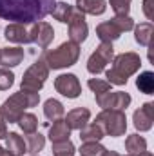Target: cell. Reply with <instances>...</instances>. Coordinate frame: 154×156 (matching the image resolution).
<instances>
[{
	"label": "cell",
	"mask_w": 154,
	"mask_h": 156,
	"mask_svg": "<svg viewBox=\"0 0 154 156\" xmlns=\"http://www.w3.org/2000/svg\"><path fill=\"white\" fill-rule=\"evenodd\" d=\"M87 85H89V89L94 93V96L111 91V83H109L107 80H100V78H91V80L87 82Z\"/></svg>",
	"instance_id": "cell-30"
},
{
	"label": "cell",
	"mask_w": 154,
	"mask_h": 156,
	"mask_svg": "<svg viewBox=\"0 0 154 156\" xmlns=\"http://www.w3.org/2000/svg\"><path fill=\"white\" fill-rule=\"evenodd\" d=\"M140 67H142L140 55L127 51V53H121L113 58V67L107 69L105 78L111 85H125L129 78L140 71Z\"/></svg>",
	"instance_id": "cell-2"
},
{
	"label": "cell",
	"mask_w": 154,
	"mask_h": 156,
	"mask_svg": "<svg viewBox=\"0 0 154 156\" xmlns=\"http://www.w3.org/2000/svg\"><path fill=\"white\" fill-rule=\"evenodd\" d=\"M131 2H132V0H109L113 11L116 13V16H125V15H129Z\"/></svg>",
	"instance_id": "cell-31"
},
{
	"label": "cell",
	"mask_w": 154,
	"mask_h": 156,
	"mask_svg": "<svg viewBox=\"0 0 154 156\" xmlns=\"http://www.w3.org/2000/svg\"><path fill=\"white\" fill-rule=\"evenodd\" d=\"M138 156H152V154H151L149 151H143V153H140V154H138Z\"/></svg>",
	"instance_id": "cell-37"
},
{
	"label": "cell",
	"mask_w": 154,
	"mask_h": 156,
	"mask_svg": "<svg viewBox=\"0 0 154 156\" xmlns=\"http://www.w3.org/2000/svg\"><path fill=\"white\" fill-rule=\"evenodd\" d=\"M154 35V27L151 22H142L140 26L134 27V40L140 45H149Z\"/></svg>",
	"instance_id": "cell-22"
},
{
	"label": "cell",
	"mask_w": 154,
	"mask_h": 156,
	"mask_svg": "<svg viewBox=\"0 0 154 156\" xmlns=\"http://www.w3.org/2000/svg\"><path fill=\"white\" fill-rule=\"evenodd\" d=\"M152 5H154V0H143V13H145L147 20H152V18H154Z\"/></svg>",
	"instance_id": "cell-33"
},
{
	"label": "cell",
	"mask_w": 154,
	"mask_h": 156,
	"mask_svg": "<svg viewBox=\"0 0 154 156\" xmlns=\"http://www.w3.org/2000/svg\"><path fill=\"white\" fill-rule=\"evenodd\" d=\"M76 9L83 15H103L107 9L105 0H76Z\"/></svg>",
	"instance_id": "cell-17"
},
{
	"label": "cell",
	"mask_w": 154,
	"mask_h": 156,
	"mask_svg": "<svg viewBox=\"0 0 154 156\" xmlns=\"http://www.w3.org/2000/svg\"><path fill=\"white\" fill-rule=\"evenodd\" d=\"M105 151L107 149L100 142H85V144H82L78 153H80V156H103Z\"/></svg>",
	"instance_id": "cell-29"
},
{
	"label": "cell",
	"mask_w": 154,
	"mask_h": 156,
	"mask_svg": "<svg viewBox=\"0 0 154 156\" xmlns=\"http://www.w3.org/2000/svg\"><path fill=\"white\" fill-rule=\"evenodd\" d=\"M16 123L20 125V129H22L26 134H31V133H35L37 127H38V118L35 116L33 113H24L22 116L18 118Z\"/></svg>",
	"instance_id": "cell-28"
},
{
	"label": "cell",
	"mask_w": 154,
	"mask_h": 156,
	"mask_svg": "<svg viewBox=\"0 0 154 156\" xmlns=\"http://www.w3.org/2000/svg\"><path fill=\"white\" fill-rule=\"evenodd\" d=\"M7 136V127H5V120H4V116L0 115V140L2 138H5Z\"/></svg>",
	"instance_id": "cell-34"
},
{
	"label": "cell",
	"mask_w": 154,
	"mask_h": 156,
	"mask_svg": "<svg viewBox=\"0 0 154 156\" xmlns=\"http://www.w3.org/2000/svg\"><path fill=\"white\" fill-rule=\"evenodd\" d=\"M69 136H71V129L67 127L65 120H62V118L53 122V125L49 127V140H51V144L69 140Z\"/></svg>",
	"instance_id": "cell-19"
},
{
	"label": "cell",
	"mask_w": 154,
	"mask_h": 156,
	"mask_svg": "<svg viewBox=\"0 0 154 156\" xmlns=\"http://www.w3.org/2000/svg\"><path fill=\"white\" fill-rule=\"evenodd\" d=\"M136 87L143 94H152L154 93V73L152 71H143L136 78Z\"/></svg>",
	"instance_id": "cell-25"
},
{
	"label": "cell",
	"mask_w": 154,
	"mask_h": 156,
	"mask_svg": "<svg viewBox=\"0 0 154 156\" xmlns=\"http://www.w3.org/2000/svg\"><path fill=\"white\" fill-rule=\"evenodd\" d=\"M134 29V20L125 15V16H114L107 22H102L96 26V37L102 40V42H107V44H113L114 40H118L121 37V33L125 31H131Z\"/></svg>",
	"instance_id": "cell-4"
},
{
	"label": "cell",
	"mask_w": 154,
	"mask_h": 156,
	"mask_svg": "<svg viewBox=\"0 0 154 156\" xmlns=\"http://www.w3.org/2000/svg\"><path fill=\"white\" fill-rule=\"evenodd\" d=\"M4 38L13 44H31L29 42V29H26L24 24H16L11 22L5 29H4Z\"/></svg>",
	"instance_id": "cell-14"
},
{
	"label": "cell",
	"mask_w": 154,
	"mask_h": 156,
	"mask_svg": "<svg viewBox=\"0 0 154 156\" xmlns=\"http://www.w3.org/2000/svg\"><path fill=\"white\" fill-rule=\"evenodd\" d=\"M78 56H80V45L69 40L60 44L56 49L44 51L40 58L45 62V66L51 71V69H64V67L75 66L78 62Z\"/></svg>",
	"instance_id": "cell-3"
},
{
	"label": "cell",
	"mask_w": 154,
	"mask_h": 156,
	"mask_svg": "<svg viewBox=\"0 0 154 156\" xmlns=\"http://www.w3.org/2000/svg\"><path fill=\"white\" fill-rule=\"evenodd\" d=\"M51 151H53V156H75V153H76V149H75L71 140L51 144Z\"/></svg>",
	"instance_id": "cell-27"
},
{
	"label": "cell",
	"mask_w": 154,
	"mask_h": 156,
	"mask_svg": "<svg viewBox=\"0 0 154 156\" xmlns=\"http://www.w3.org/2000/svg\"><path fill=\"white\" fill-rule=\"evenodd\" d=\"M47 76H49V67L45 66V62L42 58H38L24 73L22 83H20V91H24V93H38L40 89L44 87Z\"/></svg>",
	"instance_id": "cell-6"
},
{
	"label": "cell",
	"mask_w": 154,
	"mask_h": 156,
	"mask_svg": "<svg viewBox=\"0 0 154 156\" xmlns=\"http://www.w3.org/2000/svg\"><path fill=\"white\" fill-rule=\"evenodd\" d=\"M5 149L13 156H24V153H27L26 140L18 133H7V136H5Z\"/></svg>",
	"instance_id": "cell-18"
},
{
	"label": "cell",
	"mask_w": 154,
	"mask_h": 156,
	"mask_svg": "<svg viewBox=\"0 0 154 156\" xmlns=\"http://www.w3.org/2000/svg\"><path fill=\"white\" fill-rule=\"evenodd\" d=\"M54 89H56V93H60L62 96L71 98V100L78 98L80 93H82V85L78 82L76 75H71V73L56 76V80H54Z\"/></svg>",
	"instance_id": "cell-11"
},
{
	"label": "cell",
	"mask_w": 154,
	"mask_h": 156,
	"mask_svg": "<svg viewBox=\"0 0 154 156\" xmlns=\"http://www.w3.org/2000/svg\"><path fill=\"white\" fill-rule=\"evenodd\" d=\"M27 107H29V102H27L26 93L18 91V93L11 94V96L2 104V107H0V115L4 116L5 122H9V123H16L18 118L26 113Z\"/></svg>",
	"instance_id": "cell-7"
},
{
	"label": "cell",
	"mask_w": 154,
	"mask_h": 156,
	"mask_svg": "<svg viewBox=\"0 0 154 156\" xmlns=\"http://www.w3.org/2000/svg\"><path fill=\"white\" fill-rule=\"evenodd\" d=\"M44 145H45V136H42L40 133H31V134H27V138H26V147H27V153H31V154H38L40 151L44 149Z\"/></svg>",
	"instance_id": "cell-26"
},
{
	"label": "cell",
	"mask_w": 154,
	"mask_h": 156,
	"mask_svg": "<svg viewBox=\"0 0 154 156\" xmlns=\"http://www.w3.org/2000/svg\"><path fill=\"white\" fill-rule=\"evenodd\" d=\"M96 123L103 129V133L107 136H123L127 131V116L123 111H116V109H103L98 116H96Z\"/></svg>",
	"instance_id": "cell-5"
},
{
	"label": "cell",
	"mask_w": 154,
	"mask_h": 156,
	"mask_svg": "<svg viewBox=\"0 0 154 156\" xmlns=\"http://www.w3.org/2000/svg\"><path fill=\"white\" fill-rule=\"evenodd\" d=\"M64 113H65V109H64L62 102H58L56 98H49V100H45V104H44V115H45L47 120L56 122V120L64 118Z\"/></svg>",
	"instance_id": "cell-21"
},
{
	"label": "cell",
	"mask_w": 154,
	"mask_h": 156,
	"mask_svg": "<svg viewBox=\"0 0 154 156\" xmlns=\"http://www.w3.org/2000/svg\"><path fill=\"white\" fill-rule=\"evenodd\" d=\"M56 0H0V18L16 24H35L51 15Z\"/></svg>",
	"instance_id": "cell-1"
},
{
	"label": "cell",
	"mask_w": 154,
	"mask_h": 156,
	"mask_svg": "<svg viewBox=\"0 0 154 156\" xmlns=\"http://www.w3.org/2000/svg\"><path fill=\"white\" fill-rule=\"evenodd\" d=\"M125 149L129 151V154H140L147 151V140L140 134H129L125 140Z\"/></svg>",
	"instance_id": "cell-23"
},
{
	"label": "cell",
	"mask_w": 154,
	"mask_h": 156,
	"mask_svg": "<svg viewBox=\"0 0 154 156\" xmlns=\"http://www.w3.org/2000/svg\"><path fill=\"white\" fill-rule=\"evenodd\" d=\"M73 11L75 9H73L71 4H67V2H56L54 7H53V11H51V15H53L54 20H58L62 24H67L69 18H71V15H73Z\"/></svg>",
	"instance_id": "cell-24"
},
{
	"label": "cell",
	"mask_w": 154,
	"mask_h": 156,
	"mask_svg": "<svg viewBox=\"0 0 154 156\" xmlns=\"http://www.w3.org/2000/svg\"><path fill=\"white\" fill-rule=\"evenodd\" d=\"M103 156H120V154H118L116 151H105V154Z\"/></svg>",
	"instance_id": "cell-36"
},
{
	"label": "cell",
	"mask_w": 154,
	"mask_h": 156,
	"mask_svg": "<svg viewBox=\"0 0 154 156\" xmlns=\"http://www.w3.org/2000/svg\"><path fill=\"white\" fill-rule=\"evenodd\" d=\"M103 136H105V133H103V129L96 122L87 123L85 127L80 129V140H82V144H85V142H100Z\"/></svg>",
	"instance_id": "cell-20"
},
{
	"label": "cell",
	"mask_w": 154,
	"mask_h": 156,
	"mask_svg": "<svg viewBox=\"0 0 154 156\" xmlns=\"http://www.w3.org/2000/svg\"><path fill=\"white\" fill-rule=\"evenodd\" d=\"M67 24H69V38H71V42H75V44L80 45L83 40L87 38V35H89V26L85 22L83 13H80L78 9H75Z\"/></svg>",
	"instance_id": "cell-12"
},
{
	"label": "cell",
	"mask_w": 154,
	"mask_h": 156,
	"mask_svg": "<svg viewBox=\"0 0 154 156\" xmlns=\"http://www.w3.org/2000/svg\"><path fill=\"white\" fill-rule=\"evenodd\" d=\"M13 83H15V75L9 69L2 67L0 69V91H7Z\"/></svg>",
	"instance_id": "cell-32"
},
{
	"label": "cell",
	"mask_w": 154,
	"mask_h": 156,
	"mask_svg": "<svg viewBox=\"0 0 154 156\" xmlns=\"http://www.w3.org/2000/svg\"><path fill=\"white\" fill-rule=\"evenodd\" d=\"M127 156H138V154H127Z\"/></svg>",
	"instance_id": "cell-38"
},
{
	"label": "cell",
	"mask_w": 154,
	"mask_h": 156,
	"mask_svg": "<svg viewBox=\"0 0 154 156\" xmlns=\"http://www.w3.org/2000/svg\"><path fill=\"white\" fill-rule=\"evenodd\" d=\"M132 122H134V127L142 133L145 131H151L154 123V104L152 102H145L140 109L134 111V116H132Z\"/></svg>",
	"instance_id": "cell-13"
},
{
	"label": "cell",
	"mask_w": 154,
	"mask_h": 156,
	"mask_svg": "<svg viewBox=\"0 0 154 156\" xmlns=\"http://www.w3.org/2000/svg\"><path fill=\"white\" fill-rule=\"evenodd\" d=\"M31 156H38V154H31Z\"/></svg>",
	"instance_id": "cell-39"
},
{
	"label": "cell",
	"mask_w": 154,
	"mask_h": 156,
	"mask_svg": "<svg viewBox=\"0 0 154 156\" xmlns=\"http://www.w3.org/2000/svg\"><path fill=\"white\" fill-rule=\"evenodd\" d=\"M0 156H13V154H11V153H9L7 149H4V147L0 145Z\"/></svg>",
	"instance_id": "cell-35"
},
{
	"label": "cell",
	"mask_w": 154,
	"mask_h": 156,
	"mask_svg": "<svg viewBox=\"0 0 154 156\" xmlns=\"http://www.w3.org/2000/svg\"><path fill=\"white\" fill-rule=\"evenodd\" d=\"M96 104L102 109H116V111H123L129 107L131 104V94L123 93V91H107L102 94H96Z\"/></svg>",
	"instance_id": "cell-9"
},
{
	"label": "cell",
	"mask_w": 154,
	"mask_h": 156,
	"mask_svg": "<svg viewBox=\"0 0 154 156\" xmlns=\"http://www.w3.org/2000/svg\"><path fill=\"white\" fill-rule=\"evenodd\" d=\"M54 38V29L49 22H35L31 24V29H29V42L31 44H37L40 49H47L49 44Z\"/></svg>",
	"instance_id": "cell-10"
},
{
	"label": "cell",
	"mask_w": 154,
	"mask_h": 156,
	"mask_svg": "<svg viewBox=\"0 0 154 156\" xmlns=\"http://www.w3.org/2000/svg\"><path fill=\"white\" fill-rule=\"evenodd\" d=\"M89 120H91V111H89L87 107H76V109H73V111L67 113L65 123H67L69 129L80 131L82 127H85V125L89 123Z\"/></svg>",
	"instance_id": "cell-16"
},
{
	"label": "cell",
	"mask_w": 154,
	"mask_h": 156,
	"mask_svg": "<svg viewBox=\"0 0 154 156\" xmlns=\"http://www.w3.org/2000/svg\"><path fill=\"white\" fill-rule=\"evenodd\" d=\"M113 58H114V47H113V44L102 42L96 47V51L89 56V60H87V71L91 75H100L107 67V64L113 62Z\"/></svg>",
	"instance_id": "cell-8"
},
{
	"label": "cell",
	"mask_w": 154,
	"mask_h": 156,
	"mask_svg": "<svg viewBox=\"0 0 154 156\" xmlns=\"http://www.w3.org/2000/svg\"><path fill=\"white\" fill-rule=\"evenodd\" d=\"M26 53L22 47H4L0 49V66L2 67H16L18 64H22Z\"/></svg>",
	"instance_id": "cell-15"
}]
</instances>
